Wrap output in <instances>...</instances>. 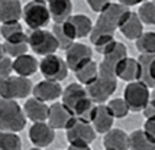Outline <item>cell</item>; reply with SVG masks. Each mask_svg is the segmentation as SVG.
I'll return each instance as SVG.
<instances>
[{"mask_svg": "<svg viewBox=\"0 0 155 150\" xmlns=\"http://www.w3.org/2000/svg\"><path fill=\"white\" fill-rule=\"evenodd\" d=\"M67 142L70 150H88L90 143H93L97 137L94 126L81 120H75L67 130Z\"/></svg>", "mask_w": 155, "mask_h": 150, "instance_id": "3", "label": "cell"}, {"mask_svg": "<svg viewBox=\"0 0 155 150\" xmlns=\"http://www.w3.org/2000/svg\"><path fill=\"white\" fill-rule=\"evenodd\" d=\"M135 42L141 54H155V32H143Z\"/></svg>", "mask_w": 155, "mask_h": 150, "instance_id": "32", "label": "cell"}, {"mask_svg": "<svg viewBox=\"0 0 155 150\" xmlns=\"http://www.w3.org/2000/svg\"><path fill=\"white\" fill-rule=\"evenodd\" d=\"M122 32V35L129 39V41H136L142 33H143V22L141 20L138 12H130V14L128 16V19L123 22V25L119 29Z\"/></svg>", "mask_w": 155, "mask_h": 150, "instance_id": "22", "label": "cell"}, {"mask_svg": "<svg viewBox=\"0 0 155 150\" xmlns=\"http://www.w3.org/2000/svg\"><path fill=\"white\" fill-rule=\"evenodd\" d=\"M34 91V84L29 80V77H7L0 80V95L2 98L9 100H19V98H28L29 94Z\"/></svg>", "mask_w": 155, "mask_h": 150, "instance_id": "4", "label": "cell"}, {"mask_svg": "<svg viewBox=\"0 0 155 150\" xmlns=\"http://www.w3.org/2000/svg\"><path fill=\"white\" fill-rule=\"evenodd\" d=\"M39 2H44V3H48L49 0H39Z\"/></svg>", "mask_w": 155, "mask_h": 150, "instance_id": "41", "label": "cell"}, {"mask_svg": "<svg viewBox=\"0 0 155 150\" xmlns=\"http://www.w3.org/2000/svg\"><path fill=\"white\" fill-rule=\"evenodd\" d=\"M75 120H77V116L64 102H54L49 107L48 123L55 130H67Z\"/></svg>", "mask_w": 155, "mask_h": 150, "instance_id": "12", "label": "cell"}, {"mask_svg": "<svg viewBox=\"0 0 155 150\" xmlns=\"http://www.w3.org/2000/svg\"><path fill=\"white\" fill-rule=\"evenodd\" d=\"M23 110L26 113L28 120L31 121H48V116H49V107L47 105V102L39 100V98H28Z\"/></svg>", "mask_w": 155, "mask_h": 150, "instance_id": "16", "label": "cell"}, {"mask_svg": "<svg viewBox=\"0 0 155 150\" xmlns=\"http://www.w3.org/2000/svg\"><path fill=\"white\" fill-rule=\"evenodd\" d=\"M107 107L110 108L115 118H125L128 116V113L130 111L128 102L125 101V98H112L107 102Z\"/></svg>", "mask_w": 155, "mask_h": 150, "instance_id": "33", "label": "cell"}, {"mask_svg": "<svg viewBox=\"0 0 155 150\" xmlns=\"http://www.w3.org/2000/svg\"><path fill=\"white\" fill-rule=\"evenodd\" d=\"M48 7L54 23H64L73 16V3L71 0H49Z\"/></svg>", "mask_w": 155, "mask_h": 150, "instance_id": "20", "label": "cell"}, {"mask_svg": "<svg viewBox=\"0 0 155 150\" xmlns=\"http://www.w3.org/2000/svg\"><path fill=\"white\" fill-rule=\"evenodd\" d=\"M39 69V62L35 59V56L29 54H23L15 58L13 61V71L22 77H31Z\"/></svg>", "mask_w": 155, "mask_h": 150, "instance_id": "24", "label": "cell"}, {"mask_svg": "<svg viewBox=\"0 0 155 150\" xmlns=\"http://www.w3.org/2000/svg\"><path fill=\"white\" fill-rule=\"evenodd\" d=\"M23 17V7L19 0H0V20L18 22Z\"/></svg>", "mask_w": 155, "mask_h": 150, "instance_id": "23", "label": "cell"}, {"mask_svg": "<svg viewBox=\"0 0 155 150\" xmlns=\"http://www.w3.org/2000/svg\"><path fill=\"white\" fill-rule=\"evenodd\" d=\"M138 61L141 65L139 81L147 84L149 88H155V54H141Z\"/></svg>", "mask_w": 155, "mask_h": 150, "instance_id": "19", "label": "cell"}, {"mask_svg": "<svg viewBox=\"0 0 155 150\" xmlns=\"http://www.w3.org/2000/svg\"><path fill=\"white\" fill-rule=\"evenodd\" d=\"M103 147L106 150H128L130 149L129 134L122 129H110L104 134Z\"/></svg>", "mask_w": 155, "mask_h": 150, "instance_id": "17", "label": "cell"}, {"mask_svg": "<svg viewBox=\"0 0 155 150\" xmlns=\"http://www.w3.org/2000/svg\"><path fill=\"white\" fill-rule=\"evenodd\" d=\"M22 142L15 131H2L0 133V150H20Z\"/></svg>", "mask_w": 155, "mask_h": 150, "instance_id": "31", "label": "cell"}, {"mask_svg": "<svg viewBox=\"0 0 155 150\" xmlns=\"http://www.w3.org/2000/svg\"><path fill=\"white\" fill-rule=\"evenodd\" d=\"M90 98L97 104L106 102L116 92L117 88V77L109 74H100L94 82L86 87Z\"/></svg>", "mask_w": 155, "mask_h": 150, "instance_id": "8", "label": "cell"}, {"mask_svg": "<svg viewBox=\"0 0 155 150\" xmlns=\"http://www.w3.org/2000/svg\"><path fill=\"white\" fill-rule=\"evenodd\" d=\"M132 150H155V140L145 130H135L129 134Z\"/></svg>", "mask_w": 155, "mask_h": 150, "instance_id": "26", "label": "cell"}, {"mask_svg": "<svg viewBox=\"0 0 155 150\" xmlns=\"http://www.w3.org/2000/svg\"><path fill=\"white\" fill-rule=\"evenodd\" d=\"M152 2H155V0H152Z\"/></svg>", "mask_w": 155, "mask_h": 150, "instance_id": "42", "label": "cell"}, {"mask_svg": "<svg viewBox=\"0 0 155 150\" xmlns=\"http://www.w3.org/2000/svg\"><path fill=\"white\" fill-rule=\"evenodd\" d=\"M145 0H119V3H122V5H125V6H138V5H142Z\"/></svg>", "mask_w": 155, "mask_h": 150, "instance_id": "39", "label": "cell"}, {"mask_svg": "<svg viewBox=\"0 0 155 150\" xmlns=\"http://www.w3.org/2000/svg\"><path fill=\"white\" fill-rule=\"evenodd\" d=\"M68 22L71 23V26L74 29L77 39L87 38L93 30V23L90 20V17H87L86 14H73L68 19Z\"/></svg>", "mask_w": 155, "mask_h": 150, "instance_id": "29", "label": "cell"}, {"mask_svg": "<svg viewBox=\"0 0 155 150\" xmlns=\"http://www.w3.org/2000/svg\"><path fill=\"white\" fill-rule=\"evenodd\" d=\"M28 42L35 54L42 55V56L55 54L60 49L58 41L52 30L49 32L45 29H34L28 35Z\"/></svg>", "mask_w": 155, "mask_h": 150, "instance_id": "7", "label": "cell"}, {"mask_svg": "<svg viewBox=\"0 0 155 150\" xmlns=\"http://www.w3.org/2000/svg\"><path fill=\"white\" fill-rule=\"evenodd\" d=\"M87 5L94 13H101L112 5V2L110 0H87Z\"/></svg>", "mask_w": 155, "mask_h": 150, "instance_id": "36", "label": "cell"}, {"mask_svg": "<svg viewBox=\"0 0 155 150\" xmlns=\"http://www.w3.org/2000/svg\"><path fill=\"white\" fill-rule=\"evenodd\" d=\"M39 71L44 75V78L61 82L67 78L70 68L67 65V61H64L58 55L51 54L42 58V61L39 62Z\"/></svg>", "mask_w": 155, "mask_h": 150, "instance_id": "9", "label": "cell"}, {"mask_svg": "<svg viewBox=\"0 0 155 150\" xmlns=\"http://www.w3.org/2000/svg\"><path fill=\"white\" fill-rule=\"evenodd\" d=\"M23 20L29 29H44L52 20L48 3L31 0L23 6Z\"/></svg>", "mask_w": 155, "mask_h": 150, "instance_id": "5", "label": "cell"}, {"mask_svg": "<svg viewBox=\"0 0 155 150\" xmlns=\"http://www.w3.org/2000/svg\"><path fill=\"white\" fill-rule=\"evenodd\" d=\"M26 113L16 100H0V130L2 131H22L26 126Z\"/></svg>", "mask_w": 155, "mask_h": 150, "instance_id": "2", "label": "cell"}, {"mask_svg": "<svg viewBox=\"0 0 155 150\" xmlns=\"http://www.w3.org/2000/svg\"><path fill=\"white\" fill-rule=\"evenodd\" d=\"M138 14H139V17H141V20L143 23L155 26V2H152V0L143 2L139 6Z\"/></svg>", "mask_w": 155, "mask_h": 150, "instance_id": "34", "label": "cell"}, {"mask_svg": "<svg viewBox=\"0 0 155 150\" xmlns=\"http://www.w3.org/2000/svg\"><path fill=\"white\" fill-rule=\"evenodd\" d=\"M61 97H62V102L75 114L77 108H78L90 95H88V92H87V88H84L83 84L71 82L70 85H67V87L64 88Z\"/></svg>", "mask_w": 155, "mask_h": 150, "instance_id": "14", "label": "cell"}, {"mask_svg": "<svg viewBox=\"0 0 155 150\" xmlns=\"http://www.w3.org/2000/svg\"><path fill=\"white\" fill-rule=\"evenodd\" d=\"M151 98H154V100H155V88L152 89V94H151Z\"/></svg>", "mask_w": 155, "mask_h": 150, "instance_id": "40", "label": "cell"}, {"mask_svg": "<svg viewBox=\"0 0 155 150\" xmlns=\"http://www.w3.org/2000/svg\"><path fill=\"white\" fill-rule=\"evenodd\" d=\"M54 127L45 121H36L29 129V140L36 147H48L55 140Z\"/></svg>", "mask_w": 155, "mask_h": 150, "instance_id": "13", "label": "cell"}, {"mask_svg": "<svg viewBox=\"0 0 155 150\" xmlns=\"http://www.w3.org/2000/svg\"><path fill=\"white\" fill-rule=\"evenodd\" d=\"M143 130L155 140V118H147V121L143 124Z\"/></svg>", "mask_w": 155, "mask_h": 150, "instance_id": "38", "label": "cell"}, {"mask_svg": "<svg viewBox=\"0 0 155 150\" xmlns=\"http://www.w3.org/2000/svg\"><path fill=\"white\" fill-rule=\"evenodd\" d=\"M93 59V49L86 43L74 42L68 49H65V61L70 71H78L81 67Z\"/></svg>", "mask_w": 155, "mask_h": 150, "instance_id": "11", "label": "cell"}, {"mask_svg": "<svg viewBox=\"0 0 155 150\" xmlns=\"http://www.w3.org/2000/svg\"><path fill=\"white\" fill-rule=\"evenodd\" d=\"M129 14V7L122 3H112L104 12L99 13V19L96 20L93 30L90 33V41L97 54L106 55L112 49L116 42V29H120Z\"/></svg>", "mask_w": 155, "mask_h": 150, "instance_id": "1", "label": "cell"}, {"mask_svg": "<svg viewBox=\"0 0 155 150\" xmlns=\"http://www.w3.org/2000/svg\"><path fill=\"white\" fill-rule=\"evenodd\" d=\"M12 71H13V61H12V58L7 56V55H2V59H0V80L10 77Z\"/></svg>", "mask_w": 155, "mask_h": 150, "instance_id": "35", "label": "cell"}, {"mask_svg": "<svg viewBox=\"0 0 155 150\" xmlns=\"http://www.w3.org/2000/svg\"><path fill=\"white\" fill-rule=\"evenodd\" d=\"M117 78H120L126 82L138 81L141 78V65L139 61L135 58H126V61L123 62V65L120 67L119 72H117Z\"/></svg>", "mask_w": 155, "mask_h": 150, "instance_id": "27", "label": "cell"}, {"mask_svg": "<svg viewBox=\"0 0 155 150\" xmlns=\"http://www.w3.org/2000/svg\"><path fill=\"white\" fill-rule=\"evenodd\" d=\"M3 39L7 42H23L28 41V35L23 32L22 25L18 22H3L0 26Z\"/></svg>", "mask_w": 155, "mask_h": 150, "instance_id": "25", "label": "cell"}, {"mask_svg": "<svg viewBox=\"0 0 155 150\" xmlns=\"http://www.w3.org/2000/svg\"><path fill=\"white\" fill-rule=\"evenodd\" d=\"M62 87H61L60 81H52V80H44V81L38 82L34 87V91L32 94L34 97L39 98L42 101H54L57 98H60L62 95Z\"/></svg>", "mask_w": 155, "mask_h": 150, "instance_id": "15", "label": "cell"}, {"mask_svg": "<svg viewBox=\"0 0 155 150\" xmlns=\"http://www.w3.org/2000/svg\"><path fill=\"white\" fill-rule=\"evenodd\" d=\"M29 46V42L23 41V42H7L5 41L2 43V55H7L10 58H18L20 55L26 54Z\"/></svg>", "mask_w": 155, "mask_h": 150, "instance_id": "30", "label": "cell"}, {"mask_svg": "<svg viewBox=\"0 0 155 150\" xmlns=\"http://www.w3.org/2000/svg\"><path fill=\"white\" fill-rule=\"evenodd\" d=\"M143 116L145 118H155V100L151 98L149 102L147 104V107L143 108Z\"/></svg>", "mask_w": 155, "mask_h": 150, "instance_id": "37", "label": "cell"}, {"mask_svg": "<svg viewBox=\"0 0 155 150\" xmlns=\"http://www.w3.org/2000/svg\"><path fill=\"white\" fill-rule=\"evenodd\" d=\"M113 121H115V116L112 114L110 108L107 104H97V110H96V116L93 120V126L97 133L100 134H106L109 130L113 127Z\"/></svg>", "mask_w": 155, "mask_h": 150, "instance_id": "18", "label": "cell"}, {"mask_svg": "<svg viewBox=\"0 0 155 150\" xmlns=\"http://www.w3.org/2000/svg\"><path fill=\"white\" fill-rule=\"evenodd\" d=\"M52 32H54L55 38H57V41H58L60 49H64V51L70 48V46L74 43L75 39H77L74 29H73L71 23L68 20H65L64 23H54Z\"/></svg>", "mask_w": 155, "mask_h": 150, "instance_id": "21", "label": "cell"}, {"mask_svg": "<svg viewBox=\"0 0 155 150\" xmlns=\"http://www.w3.org/2000/svg\"><path fill=\"white\" fill-rule=\"evenodd\" d=\"M126 58H128L126 46L116 41L115 45L112 46V49L106 55H103V61L99 64L100 74H109L117 77V72L123 65V62L126 61Z\"/></svg>", "mask_w": 155, "mask_h": 150, "instance_id": "10", "label": "cell"}, {"mask_svg": "<svg viewBox=\"0 0 155 150\" xmlns=\"http://www.w3.org/2000/svg\"><path fill=\"white\" fill-rule=\"evenodd\" d=\"M123 98L128 102L129 110L132 113H139V111H143V108L151 100V91L148 85L139 80L132 81L128 82V85L125 87Z\"/></svg>", "mask_w": 155, "mask_h": 150, "instance_id": "6", "label": "cell"}, {"mask_svg": "<svg viewBox=\"0 0 155 150\" xmlns=\"http://www.w3.org/2000/svg\"><path fill=\"white\" fill-rule=\"evenodd\" d=\"M74 74H75L77 81L80 82V84H83L84 87H87V85H90L91 82H94L99 78V75H100V67H99L97 62L91 59L84 67H81L78 71H75Z\"/></svg>", "mask_w": 155, "mask_h": 150, "instance_id": "28", "label": "cell"}]
</instances>
